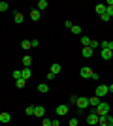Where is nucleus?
I'll return each mask as SVG.
<instances>
[{
  "mask_svg": "<svg viewBox=\"0 0 113 126\" xmlns=\"http://www.w3.org/2000/svg\"><path fill=\"white\" fill-rule=\"evenodd\" d=\"M51 126H60V122H59V119H55V121H51Z\"/></svg>",
  "mask_w": 113,
  "mask_h": 126,
  "instance_id": "obj_33",
  "label": "nucleus"
},
{
  "mask_svg": "<svg viewBox=\"0 0 113 126\" xmlns=\"http://www.w3.org/2000/svg\"><path fill=\"white\" fill-rule=\"evenodd\" d=\"M108 126H113V117L108 115Z\"/></svg>",
  "mask_w": 113,
  "mask_h": 126,
  "instance_id": "obj_35",
  "label": "nucleus"
},
{
  "mask_svg": "<svg viewBox=\"0 0 113 126\" xmlns=\"http://www.w3.org/2000/svg\"><path fill=\"white\" fill-rule=\"evenodd\" d=\"M30 64H32V58L28 57V55H25V57H23V66H25V68H28Z\"/></svg>",
  "mask_w": 113,
  "mask_h": 126,
  "instance_id": "obj_18",
  "label": "nucleus"
},
{
  "mask_svg": "<svg viewBox=\"0 0 113 126\" xmlns=\"http://www.w3.org/2000/svg\"><path fill=\"white\" fill-rule=\"evenodd\" d=\"M113 57V51H109V49H102V58L104 60H111Z\"/></svg>",
  "mask_w": 113,
  "mask_h": 126,
  "instance_id": "obj_11",
  "label": "nucleus"
},
{
  "mask_svg": "<svg viewBox=\"0 0 113 126\" xmlns=\"http://www.w3.org/2000/svg\"><path fill=\"white\" fill-rule=\"evenodd\" d=\"M47 79H49V81H53V79H55V74H51V72H49V74H47Z\"/></svg>",
  "mask_w": 113,
  "mask_h": 126,
  "instance_id": "obj_38",
  "label": "nucleus"
},
{
  "mask_svg": "<svg viewBox=\"0 0 113 126\" xmlns=\"http://www.w3.org/2000/svg\"><path fill=\"white\" fill-rule=\"evenodd\" d=\"M108 92H109L108 85H98V87H96V90H94V96H98V98H102V96H106Z\"/></svg>",
  "mask_w": 113,
  "mask_h": 126,
  "instance_id": "obj_2",
  "label": "nucleus"
},
{
  "mask_svg": "<svg viewBox=\"0 0 113 126\" xmlns=\"http://www.w3.org/2000/svg\"><path fill=\"white\" fill-rule=\"evenodd\" d=\"M10 121H11V115H10V113L0 111V122H4V124H6V122H10Z\"/></svg>",
  "mask_w": 113,
  "mask_h": 126,
  "instance_id": "obj_6",
  "label": "nucleus"
},
{
  "mask_svg": "<svg viewBox=\"0 0 113 126\" xmlns=\"http://www.w3.org/2000/svg\"><path fill=\"white\" fill-rule=\"evenodd\" d=\"M38 92H42V94L49 92V85H45V83H40V85H38Z\"/></svg>",
  "mask_w": 113,
  "mask_h": 126,
  "instance_id": "obj_15",
  "label": "nucleus"
},
{
  "mask_svg": "<svg viewBox=\"0 0 113 126\" xmlns=\"http://www.w3.org/2000/svg\"><path fill=\"white\" fill-rule=\"evenodd\" d=\"M40 17H42V13H40V10H32L30 11V19H32V21H40Z\"/></svg>",
  "mask_w": 113,
  "mask_h": 126,
  "instance_id": "obj_10",
  "label": "nucleus"
},
{
  "mask_svg": "<svg viewBox=\"0 0 113 126\" xmlns=\"http://www.w3.org/2000/svg\"><path fill=\"white\" fill-rule=\"evenodd\" d=\"M98 126H108V115L106 117H98Z\"/></svg>",
  "mask_w": 113,
  "mask_h": 126,
  "instance_id": "obj_21",
  "label": "nucleus"
},
{
  "mask_svg": "<svg viewBox=\"0 0 113 126\" xmlns=\"http://www.w3.org/2000/svg\"><path fill=\"white\" fill-rule=\"evenodd\" d=\"M98 104H100V98H98V96H92V98H89V107H94V109H96Z\"/></svg>",
  "mask_w": 113,
  "mask_h": 126,
  "instance_id": "obj_7",
  "label": "nucleus"
},
{
  "mask_svg": "<svg viewBox=\"0 0 113 126\" xmlns=\"http://www.w3.org/2000/svg\"><path fill=\"white\" fill-rule=\"evenodd\" d=\"M94 113H96L98 117L109 115V104H108V102H100V104H98V107L94 109Z\"/></svg>",
  "mask_w": 113,
  "mask_h": 126,
  "instance_id": "obj_1",
  "label": "nucleus"
},
{
  "mask_svg": "<svg viewBox=\"0 0 113 126\" xmlns=\"http://www.w3.org/2000/svg\"><path fill=\"white\" fill-rule=\"evenodd\" d=\"M64 26H66V28H72L74 25H72V21H64Z\"/></svg>",
  "mask_w": 113,
  "mask_h": 126,
  "instance_id": "obj_34",
  "label": "nucleus"
},
{
  "mask_svg": "<svg viewBox=\"0 0 113 126\" xmlns=\"http://www.w3.org/2000/svg\"><path fill=\"white\" fill-rule=\"evenodd\" d=\"M60 70H62V68H60V64H51V74L57 75V74H60Z\"/></svg>",
  "mask_w": 113,
  "mask_h": 126,
  "instance_id": "obj_19",
  "label": "nucleus"
},
{
  "mask_svg": "<svg viewBox=\"0 0 113 126\" xmlns=\"http://www.w3.org/2000/svg\"><path fill=\"white\" fill-rule=\"evenodd\" d=\"M70 30H72V34H77V36H79V34H81V26L74 25V26H72V28H70Z\"/></svg>",
  "mask_w": 113,
  "mask_h": 126,
  "instance_id": "obj_22",
  "label": "nucleus"
},
{
  "mask_svg": "<svg viewBox=\"0 0 113 126\" xmlns=\"http://www.w3.org/2000/svg\"><path fill=\"white\" fill-rule=\"evenodd\" d=\"M87 124L89 126H98V115L94 111H91V113L87 115Z\"/></svg>",
  "mask_w": 113,
  "mask_h": 126,
  "instance_id": "obj_4",
  "label": "nucleus"
},
{
  "mask_svg": "<svg viewBox=\"0 0 113 126\" xmlns=\"http://www.w3.org/2000/svg\"><path fill=\"white\" fill-rule=\"evenodd\" d=\"M94 10H96L98 15H104V13H106V4H96V8H94Z\"/></svg>",
  "mask_w": 113,
  "mask_h": 126,
  "instance_id": "obj_16",
  "label": "nucleus"
},
{
  "mask_svg": "<svg viewBox=\"0 0 113 126\" xmlns=\"http://www.w3.org/2000/svg\"><path fill=\"white\" fill-rule=\"evenodd\" d=\"M108 49H109V51H113V42H108Z\"/></svg>",
  "mask_w": 113,
  "mask_h": 126,
  "instance_id": "obj_39",
  "label": "nucleus"
},
{
  "mask_svg": "<svg viewBox=\"0 0 113 126\" xmlns=\"http://www.w3.org/2000/svg\"><path fill=\"white\" fill-rule=\"evenodd\" d=\"M89 47H91L92 51H94V49H98V47H100V42H94V40H91V45H89Z\"/></svg>",
  "mask_w": 113,
  "mask_h": 126,
  "instance_id": "obj_25",
  "label": "nucleus"
},
{
  "mask_svg": "<svg viewBox=\"0 0 113 126\" xmlns=\"http://www.w3.org/2000/svg\"><path fill=\"white\" fill-rule=\"evenodd\" d=\"M106 13H108L109 17H113V6H106Z\"/></svg>",
  "mask_w": 113,
  "mask_h": 126,
  "instance_id": "obj_29",
  "label": "nucleus"
},
{
  "mask_svg": "<svg viewBox=\"0 0 113 126\" xmlns=\"http://www.w3.org/2000/svg\"><path fill=\"white\" fill-rule=\"evenodd\" d=\"M8 8H10L8 2H0V11H8Z\"/></svg>",
  "mask_w": 113,
  "mask_h": 126,
  "instance_id": "obj_26",
  "label": "nucleus"
},
{
  "mask_svg": "<svg viewBox=\"0 0 113 126\" xmlns=\"http://www.w3.org/2000/svg\"><path fill=\"white\" fill-rule=\"evenodd\" d=\"M108 89H109V92H113V83H111V85H108Z\"/></svg>",
  "mask_w": 113,
  "mask_h": 126,
  "instance_id": "obj_40",
  "label": "nucleus"
},
{
  "mask_svg": "<svg viewBox=\"0 0 113 126\" xmlns=\"http://www.w3.org/2000/svg\"><path fill=\"white\" fill-rule=\"evenodd\" d=\"M43 115H45V109H43L42 105H36V107H34V117H40V119H42Z\"/></svg>",
  "mask_w": 113,
  "mask_h": 126,
  "instance_id": "obj_8",
  "label": "nucleus"
},
{
  "mask_svg": "<svg viewBox=\"0 0 113 126\" xmlns=\"http://www.w3.org/2000/svg\"><path fill=\"white\" fill-rule=\"evenodd\" d=\"M49 8V4H47V0H40V2H38V10L40 11H43V10H47Z\"/></svg>",
  "mask_w": 113,
  "mask_h": 126,
  "instance_id": "obj_17",
  "label": "nucleus"
},
{
  "mask_svg": "<svg viewBox=\"0 0 113 126\" xmlns=\"http://www.w3.org/2000/svg\"><path fill=\"white\" fill-rule=\"evenodd\" d=\"M66 113H68V105H66V104H62V105H59V107H57V115H59V117L66 115Z\"/></svg>",
  "mask_w": 113,
  "mask_h": 126,
  "instance_id": "obj_9",
  "label": "nucleus"
},
{
  "mask_svg": "<svg viewBox=\"0 0 113 126\" xmlns=\"http://www.w3.org/2000/svg\"><path fill=\"white\" fill-rule=\"evenodd\" d=\"M75 105H77L81 111L87 109V107H89V98H85V96H77V102H75Z\"/></svg>",
  "mask_w": 113,
  "mask_h": 126,
  "instance_id": "obj_3",
  "label": "nucleus"
},
{
  "mask_svg": "<svg viewBox=\"0 0 113 126\" xmlns=\"http://www.w3.org/2000/svg\"><path fill=\"white\" fill-rule=\"evenodd\" d=\"M81 43H83V47H89V45H91V38L89 36H81Z\"/></svg>",
  "mask_w": 113,
  "mask_h": 126,
  "instance_id": "obj_20",
  "label": "nucleus"
},
{
  "mask_svg": "<svg viewBox=\"0 0 113 126\" xmlns=\"http://www.w3.org/2000/svg\"><path fill=\"white\" fill-rule=\"evenodd\" d=\"M13 79H23V75H21V70H15V72H13Z\"/></svg>",
  "mask_w": 113,
  "mask_h": 126,
  "instance_id": "obj_28",
  "label": "nucleus"
},
{
  "mask_svg": "<svg viewBox=\"0 0 113 126\" xmlns=\"http://www.w3.org/2000/svg\"><path fill=\"white\" fill-rule=\"evenodd\" d=\"M77 124H79V121H77L75 117H74V119H70V126H77Z\"/></svg>",
  "mask_w": 113,
  "mask_h": 126,
  "instance_id": "obj_30",
  "label": "nucleus"
},
{
  "mask_svg": "<svg viewBox=\"0 0 113 126\" xmlns=\"http://www.w3.org/2000/svg\"><path fill=\"white\" fill-rule=\"evenodd\" d=\"M77 102V96H70V104H75Z\"/></svg>",
  "mask_w": 113,
  "mask_h": 126,
  "instance_id": "obj_36",
  "label": "nucleus"
},
{
  "mask_svg": "<svg viewBox=\"0 0 113 126\" xmlns=\"http://www.w3.org/2000/svg\"><path fill=\"white\" fill-rule=\"evenodd\" d=\"M25 83H27L25 79H17V81H15V87H17V89H23V87H25Z\"/></svg>",
  "mask_w": 113,
  "mask_h": 126,
  "instance_id": "obj_24",
  "label": "nucleus"
},
{
  "mask_svg": "<svg viewBox=\"0 0 113 126\" xmlns=\"http://www.w3.org/2000/svg\"><path fill=\"white\" fill-rule=\"evenodd\" d=\"M25 113H27L28 117H30V115H34V105H28L27 109H25Z\"/></svg>",
  "mask_w": 113,
  "mask_h": 126,
  "instance_id": "obj_27",
  "label": "nucleus"
},
{
  "mask_svg": "<svg viewBox=\"0 0 113 126\" xmlns=\"http://www.w3.org/2000/svg\"><path fill=\"white\" fill-rule=\"evenodd\" d=\"M21 75H23V79H25V81H27V79H30V75H32L30 68H23V70H21Z\"/></svg>",
  "mask_w": 113,
  "mask_h": 126,
  "instance_id": "obj_13",
  "label": "nucleus"
},
{
  "mask_svg": "<svg viewBox=\"0 0 113 126\" xmlns=\"http://www.w3.org/2000/svg\"><path fill=\"white\" fill-rule=\"evenodd\" d=\"M79 75H81L83 79H91V75H92V70L89 68V66H85V68H81V70H79Z\"/></svg>",
  "mask_w": 113,
  "mask_h": 126,
  "instance_id": "obj_5",
  "label": "nucleus"
},
{
  "mask_svg": "<svg viewBox=\"0 0 113 126\" xmlns=\"http://www.w3.org/2000/svg\"><path fill=\"white\" fill-rule=\"evenodd\" d=\"M21 47L23 49H30V47H32V43L28 42V40H23V42H21Z\"/></svg>",
  "mask_w": 113,
  "mask_h": 126,
  "instance_id": "obj_23",
  "label": "nucleus"
},
{
  "mask_svg": "<svg viewBox=\"0 0 113 126\" xmlns=\"http://www.w3.org/2000/svg\"><path fill=\"white\" fill-rule=\"evenodd\" d=\"M92 53H94V51H92L91 47H83V51H81V55H83V57H85V58H91V57H92Z\"/></svg>",
  "mask_w": 113,
  "mask_h": 126,
  "instance_id": "obj_14",
  "label": "nucleus"
},
{
  "mask_svg": "<svg viewBox=\"0 0 113 126\" xmlns=\"http://www.w3.org/2000/svg\"><path fill=\"white\" fill-rule=\"evenodd\" d=\"M30 43H32V47H38V45H40V42H38V40H32Z\"/></svg>",
  "mask_w": 113,
  "mask_h": 126,
  "instance_id": "obj_37",
  "label": "nucleus"
},
{
  "mask_svg": "<svg viewBox=\"0 0 113 126\" xmlns=\"http://www.w3.org/2000/svg\"><path fill=\"white\" fill-rule=\"evenodd\" d=\"M100 17H102V21H109V19H111V17H109L108 13H104V15H100Z\"/></svg>",
  "mask_w": 113,
  "mask_h": 126,
  "instance_id": "obj_32",
  "label": "nucleus"
},
{
  "mask_svg": "<svg viewBox=\"0 0 113 126\" xmlns=\"http://www.w3.org/2000/svg\"><path fill=\"white\" fill-rule=\"evenodd\" d=\"M13 21H15L17 25H21V23L25 21V17H23V13H21V11H15V15H13Z\"/></svg>",
  "mask_w": 113,
  "mask_h": 126,
  "instance_id": "obj_12",
  "label": "nucleus"
},
{
  "mask_svg": "<svg viewBox=\"0 0 113 126\" xmlns=\"http://www.w3.org/2000/svg\"><path fill=\"white\" fill-rule=\"evenodd\" d=\"M42 126H51V121H49V119H43V121H42Z\"/></svg>",
  "mask_w": 113,
  "mask_h": 126,
  "instance_id": "obj_31",
  "label": "nucleus"
}]
</instances>
